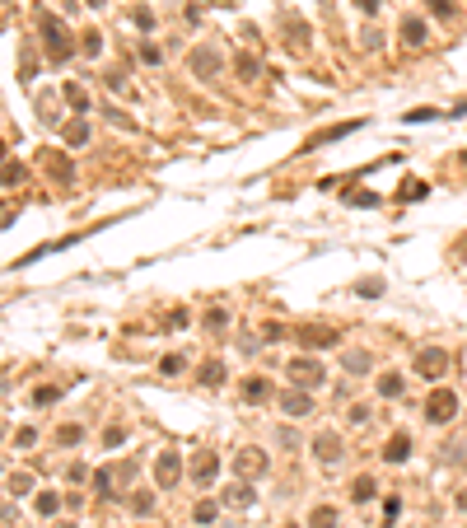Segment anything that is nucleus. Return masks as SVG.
<instances>
[{"mask_svg":"<svg viewBox=\"0 0 467 528\" xmlns=\"http://www.w3.org/2000/svg\"><path fill=\"white\" fill-rule=\"evenodd\" d=\"M38 28H43V47H47V57H52V61H66L70 52H75V43H70V33L61 28V19L43 14V19H38Z\"/></svg>","mask_w":467,"mask_h":528,"instance_id":"1","label":"nucleus"},{"mask_svg":"<svg viewBox=\"0 0 467 528\" xmlns=\"http://www.w3.org/2000/svg\"><path fill=\"white\" fill-rule=\"evenodd\" d=\"M285 374H290V383H295V388H309V393H313V388H323V379H327V370H323L313 356H295Z\"/></svg>","mask_w":467,"mask_h":528,"instance_id":"2","label":"nucleus"},{"mask_svg":"<svg viewBox=\"0 0 467 528\" xmlns=\"http://www.w3.org/2000/svg\"><path fill=\"white\" fill-rule=\"evenodd\" d=\"M458 416V393L454 388H434L430 397H425V421L430 426H444V421H454Z\"/></svg>","mask_w":467,"mask_h":528,"instance_id":"3","label":"nucleus"},{"mask_svg":"<svg viewBox=\"0 0 467 528\" xmlns=\"http://www.w3.org/2000/svg\"><path fill=\"white\" fill-rule=\"evenodd\" d=\"M416 374H421V379H430V383H439V379L449 374V351L425 346L421 356H416Z\"/></svg>","mask_w":467,"mask_h":528,"instance_id":"4","label":"nucleus"},{"mask_svg":"<svg viewBox=\"0 0 467 528\" xmlns=\"http://www.w3.org/2000/svg\"><path fill=\"white\" fill-rule=\"evenodd\" d=\"M187 70H192L197 79H215V75L224 70V57L215 52V47H197V52L187 57Z\"/></svg>","mask_w":467,"mask_h":528,"instance_id":"5","label":"nucleus"},{"mask_svg":"<svg viewBox=\"0 0 467 528\" xmlns=\"http://www.w3.org/2000/svg\"><path fill=\"white\" fill-rule=\"evenodd\" d=\"M276 402H280V412H285L290 421H304V416H313V397H309V388H290V393H280Z\"/></svg>","mask_w":467,"mask_h":528,"instance_id":"6","label":"nucleus"},{"mask_svg":"<svg viewBox=\"0 0 467 528\" xmlns=\"http://www.w3.org/2000/svg\"><path fill=\"white\" fill-rule=\"evenodd\" d=\"M178 477H182V453L178 449H164L155 458V482L159 486H178Z\"/></svg>","mask_w":467,"mask_h":528,"instance_id":"7","label":"nucleus"},{"mask_svg":"<svg viewBox=\"0 0 467 528\" xmlns=\"http://www.w3.org/2000/svg\"><path fill=\"white\" fill-rule=\"evenodd\" d=\"M351 131H360V122H336V126H323V131H313L309 141H304V155H313V150L332 145V141H341V136H351Z\"/></svg>","mask_w":467,"mask_h":528,"instance_id":"8","label":"nucleus"},{"mask_svg":"<svg viewBox=\"0 0 467 528\" xmlns=\"http://www.w3.org/2000/svg\"><path fill=\"white\" fill-rule=\"evenodd\" d=\"M295 341H300L304 351H323V346L336 341V332H332V327H318V323H304L300 332H295Z\"/></svg>","mask_w":467,"mask_h":528,"instance_id":"9","label":"nucleus"},{"mask_svg":"<svg viewBox=\"0 0 467 528\" xmlns=\"http://www.w3.org/2000/svg\"><path fill=\"white\" fill-rule=\"evenodd\" d=\"M215 472H220V453H215V449H201L197 458H192V482H197V486H211Z\"/></svg>","mask_w":467,"mask_h":528,"instance_id":"10","label":"nucleus"},{"mask_svg":"<svg viewBox=\"0 0 467 528\" xmlns=\"http://www.w3.org/2000/svg\"><path fill=\"white\" fill-rule=\"evenodd\" d=\"M402 43L412 47V52H421V47L430 43V23H425L421 14H407V19H402Z\"/></svg>","mask_w":467,"mask_h":528,"instance_id":"11","label":"nucleus"},{"mask_svg":"<svg viewBox=\"0 0 467 528\" xmlns=\"http://www.w3.org/2000/svg\"><path fill=\"white\" fill-rule=\"evenodd\" d=\"M234 472H238V477H262V472H267V453L262 449H238L234 453Z\"/></svg>","mask_w":467,"mask_h":528,"instance_id":"12","label":"nucleus"},{"mask_svg":"<svg viewBox=\"0 0 467 528\" xmlns=\"http://www.w3.org/2000/svg\"><path fill=\"white\" fill-rule=\"evenodd\" d=\"M313 453H318V463H336V458H341V439H336V430H323V435L313 439Z\"/></svg>","mask_w":467,"mask_h":528,"instance_id":"13","label":"nucleus"},{"mask_svg":"<svg viewBox=\"0 0 467 528\" xmlns=\"http://www.w3.org/2000/svg\"><path fill=\"white\" fill-rule=\"evenodd\" d=\"M407 458H412V435H392L388 449H383V463H392V468H397V463H407Z\"/></svg>","mask_w":467,"mask_h":528,"instance_id":"14","label":"nucleus"},{"mask_svg":"<svg viewBox=\"0 0 467 528\" xmlns=\"http://www.w3.org/2000/svg\"><path fill=\"white\" fill-rule=\"evenodd\" d=\"M341 370H346V374H369V370H374V356H369V351H346V356H341Z\"/></svg>","mask_w":467,"mask_h":528,"instance_id":"15","label":"nucleus"},{"mask_svg":"<svg viewBox=\"0 0 467 528\" xmlns=\"http://www.w3.org/2000/svg\"><path fill=\"white\" fill-rule=\"evenodd\" d=\"M253 500H257V491H253L248 482H234L229 491H224V505H234V510H248Z\"/></svg>","mask_w":467,"mask_h":528,"instance_id":"16","label":"nucleus"},{"mask_svg":"<svg viewBox=\"0 0 467 528\" xmlns=\"http://www.w3.org/2000/svg\"><path fill=\"white\" fill-rule=\"evenodd\" d=\"M61 94H66V103L75 108V117H79V113H89V94H84V84L66 79V84H61Z\"/></svg>","mask_w":467,"mask_h":528,"instance_id":"17","label":"nucleus"},{"mask_svg":"<svg viewBox=\"0 0 467 528\" xmlns=\"http://www.w3.org/2000/svg\"><path fill=\"white\" fill-rule=\"evenodd\" d=\"M243 397H248V402H271L276 388H271L267 379H243Z\"/></svg>","mask_w":467,"mask_h":528,"instance_id":"18","label":"nucleus"},{"mask_svg":"<svg viewBox=\"0 0 467 528\" xmlns=\"http://www.w3.org/2000/svg\"><path fill=\"white\" fill-rule=\"evenodd\" d=\"M336 524H341V519H336L332 505H318V510L309 515V528H336Z\"/></svg>","mask_w":467,"mask_h":528,"instance_id":"19","label":"nucleus"},{"mask_svg":"<svg viewBox=\"0 0 467 528\" xmlns=\"http://www.w3.org/2000/svg\"><path fill=\"white\" fill-rule=\"evenodd\" d=\"M378 393H383V397H402V393H407V379H402V374H383V379H378Z\"/></svg>","mask_w":467,"mask_h":528,"instance_id":"20","label":"nucleus"},{"mask_svg":"<svg viewBox=\"0 0 467 528\" xmlns=\"http://www.w3.org/2000/svg\"><path fill=\"white\" fill-rule=\"evenodd\" d=\"M285 43H290V47H309V23L285 19Z\"/></svg>","mask_w":467,"mask_h":528,"instance_id":"21","label":"nucleus"},{"mask_svg":"<svg viewBox=\"0 0 467 528\" xmlns=\"http://www.w3.org/2000/svg\"><path fill=\"white\" fill-rule=\"evenodd\" d=\"M201 383H206V388H215V383H224V365L220 360H206V365H201V374H197Z\"/></svg>","mask_w":467,"mask_h":528,"instance_id":"22","label":"nucleus"},{"mask_svg":"<svg viewBox=\"0 0 467 528\" xmlns=\"http://www.w3.org/2000/svg\"><path fill=\"white\" fill-rule=\"evenodd\" d=\"M234 70H238V79H257L262 61H257V57H248V52H243V57H234Z\"/></svg>","mask_w":467,"mask_h":528,"instance_id":"23","label":"nucleus"},{"mask_svg":"<svg viewBox=\"0 0 467 528\" xmlns=\"http://www.w3.org/2000/svg\"><path fill=\"white\" fill-rule=\"evenodd\" d=\"M66 145H70V150H75V145H89V126L79 122V117L66 126Z\"/></svg>","mask_w":467,"mask_h":528,"instance_id":"24","label":"nucleus"},{"mask_svg":"<svg viewBox=\"0 0 467 528\" xmlns=\"http://www.w3.org/2000/svg\"><path fill=\"white\" fill-rule=\"evenodd\" d=\"M79 439H84V426H61L56 430V444H61V449H75Z\"/></svg>","mask_w":467,"mask_h":528,"instance_id":"25","label":"nucleus"},{"mask_svg":"<svg viewBox=\"0 0 467 528\" xmlns=\"http://www.w3.org/2000/svg\"><path fill=\"white\" fill-rule=\"evenodd\" d=\"M369 495H374V477H356V482H351V500H356V505H365Z\"/></svg>","mask_w":467,"mask_h":528,"instance_id":"26","label":"nucleus"},{"mask_svg":"<svg viewBox=\"0 0 467 528\" xmlns=\"http://www.w3.org/2000/svg\"><path fill=\"white\" fill-rule=\"evenodd\" d=\"M346 206H356V211H374V206H378V192H351V197H346Z\"/></svg>","mask_w":467,"mask_h":528,"instance_id":"27","label":"nucleus"},{"mask_svg":"<svg viewBox=\"0 0 467 528\" xmlns=\"http://www.w3.org/2000/svg\"><path fill=\"white\" fill-rule=\"evenodd\" d=\"M192 519H197V524H215V519H220V505H215V500H201V505L192 510Z\"/></svg>","mask_w":467,"mask_h":528,"instance_id":"28","label":"nucleus"},{"mask_svg":"<svg viewBox=\"0 0 467 528\" xmlns=\"http://www.w3.org/2000/svg\"><path fill=\"white\" fill-rule=\"evenodd\" d=\"M23 178H28L23 164H5V169H0V187H14V182H23Z\"/></svg>","mask_w":467,"mask_h":528,"instance_id":"29","label":"nucleus"},{"mask_svg":"<svg viewBox=\"0 0 467 528\" xmlns=\"http://www.w3.org/2000/svg\"><path fill=\"white\" fill-rule=\"evenodd\" d=\"M61 510V495L56 491H38V515H56Z\"/></svg>","mask_w":467,"mask_h":528,"instance_id":"30","label":"nucleus"},{"mask_svg":"<svg viewBox=\"0 0 467 528\" xmlns=\"http://www.w3.org/2000/svg\"><path fill=\"white\" fill-rule=\"evenodd\" d=\"M430 14H434V19H454V14H458V0H430Z\"/></svg>","mask_w":467,"mask_h":528,"instance_id":"31","label":"nucleus"},{"mask_svg":"<svg viewBox=\"0 0 467 528\" xmlns=\"http://www.w3.org/2000/svg\"><path fill=\"white\" fill-rule=\"evenodd\" d=\"M150 510H155V495H150V491H136V495H131V515H150Z\"/></svg>","mask_w":467,"mask_h":528,"instance_id":"32","label":"nucleus"},{"mask_svg":"<svg viewBox=\"0 0 467 528\" xmlns=\"http://www.w3.org/2000/svg\"><path fill=\"white\" fill-rule=\"evenodd\" d=\"M117 444H126V426H108V430H103V449H117Z\"/></svg>","mask_w":467,"mask_h":528,"instance_id":"33","label":"nucleus"},{"mask_svg":"<svg viewBox=\"0 0 467 528\" xmlns=\"http://www.w3.org/2000/svg\"><path fill=\"white\" fill-rule=\"evenodd\" d=\"M33 491V477H28V472H14L10 477V495H28Z\"/></svg>","mask_w":467,"mask_h":528,"instance_id":"34","label":"nucleus"},{"mask_svg":"<svg viewBox=\"0 0 467 528\" xmlns=\"http://www.w3.org/2000/svg\"><path fill=\"white\" fill-rule=\"evenodd\" d=\"M224 327H229V314H224V309H211V314H206V332H224Z\"/></svg>","mask_w":467,"mask_h":528,"instance_id":"35","label":"nucleus"},{"mask_svg":"<svg viewBox=\"0 0 467 528\" xmlns=\"http://www.w3.org/2000/svg\"><path fill=\"white\" fill-rule=\"evenodd\" d=\"M425 182H402V202H425Z\"/></svg>","mask_w":467,"mask_h":528,"instance_id":"36","label":"nucleus"},{"mask_svg":"<svg viewBox=\"0 0 467 528\" xmlns=\"http://www.w3.org/2000/svg\"><path fill=\"white\" fill-rule=\"evenodd\" d=\"M356 295H365V299H378V295H383V281H356Z\"/></svg>","mask_w":467,"mask_h":528,"instance_id":"37","label":"nucleus"},{"mask_svg":"<svg viewBox=\"0 0 467 528\" xmlns=\"http://www.w3.org/2000/svg\"><path fill=\"white\" fill-rule=\"evenodd\" d=\"M79 52H84V57H99V52H103V33H84Z\"/></svg>","mask_w":467,"mask_h":528,"instance_id":"38","label":"nucleus"},{"mask_svg":"<svg viewBox=\"0 0 467 528\" xmlns=\"http://www.w3.org/2000/svg\"><path fill=\"white\" fill-rule=\"evenodd\" d=\"M89 482H94V491H103V495H108V491H112V472H108V468H99V472L89 477Z\"/></svg>","mask_w":467,"mask_h":528,"instance_id":"39","label":"nucleus"},{"mask_svg":"<svg viewBox=\"0 0 467 528\" xmlns=\"http://www.w3.org/2000/svg\"><path fill=\"white\" fill-rule=\"evenodd\" d=\"M56 397H61V388H38V393H33V407H52Z\"/></svg>","mask_w":467,"mask_h":528,"instance_id":"40","label":"nucleus"},{"mask_svg":"<svg viewBox=\"0 0 467 528\" xmlns=\"http://www.w3.org/2000/svg\"><path fill=\"white\" fill-rule=\"evenodd\" d=\"M14 444H19V449H33V444H38V430H33V426H23L19 435H14Z\"/></svg>","mask_w":467,"mask_h":528,"instance_id":"41","label":"nucleus"},{"mask_svg":"<svg viewBox=\"0 0 467 528\" xmlns=\"http://www.w3.org/2000/svg\"><path fill=\"white\" fill-rule=\"evenodd\" d=\"M159 57H164V52H159L155 43H141V61H145V66H159Z\"/></svg>","mask_w":467,"mask_h":528,"instance_id":"42","label":"nucleus"},{"mask_svg":"<svg viewBox=\"0 0 467 528\" xmlns=\"http://www.w3.org/2000/svg\"><path fill=\"white\" fill-rule=\"evenodd\" d=\"M182 365H187V360H182V356H164V360H159V374H178Z\"/></svg>","mask_w":467,"mask_h":528,"instance_id":"43","label":"nucleus"},{"mask_svg":"<svg viewBox=\"0 0 467 528\" xmlns=\"http://www.w3.org/2000/svg\"><path fill=\"white\" fill-rule=\"evenodd\" d=\"M47 164H52V173H56V178H61V182H70V164H66V159H61V155H52V159H47Z\"/></svg>","mask_w":467,"mask_h":528,"instance_id":"44","label":"nucleus"},{"mask_svg":"<svg viewBox=\"0 0 467 528\" xmlns=\"http://www.w3.org/2000/svg\"><path fill=\"white\" fill-rule=\"evenodd\" d=\"M397 515H402V500H397V495H388V500H383V519L397 524Z\"/></svg>","mask_w":467,"mask_h":528,"instance_id":"45","label":"nucleus"},{"mask_svg":"<svg viewBox=\"0 0 467 528\" xmlns=\"http://www.w3.org/2000/svg\"><path fill=\"white\" fill-rule=\"evenodd\" d=\"M262 341H267V346H271V341H285V327H280V323H267V327H262Z\"/></svg>","mask_w":467,"mask_h":528,"instance_id":"46","label":"nucleus"},{"mask_svg":"<svg viewBox=\"0 0 467 528\" xmlns=\"http://www.w3.org/2000/svg\"><path fill=\"white\" fill-rule=\"evenodd\" d=\"M66 477H70V486H79V482H89L94 472H89V468H79V463H70V472H66Z\"/></svg>","mask_w":467,"mask_h":528,"instance_id":"47","label":"nucleus"},{"mask_svg":"<svg viewBox=\"0 0 467 528\" xmlns=\"http://www.w3.org/2000/svg\"><path fill=\"white\" fill-rule=\"evenodd\" d=\"M131 19H136V28H155V14H150V10H136Z\"/></svg>","mask_w":467,"mask_h":528,"instance_id":"48","label":"nucleus"},{"mask_svg":"<svg viewBox=\"0 0 467 528\" xmlns=\"http://www.w3.org/2000/svg\"><path fill=\"white\" fill-rule=\"evenodd\" d=\"M356 10L360 14H378V10H383V0H356Z\"/></svg>","mask_w":467,"mask_h":528,"instance_id":"49","label":"nucleus"},{"mask_svg":"<svg viewBox=\"0 0 467 528\" xmlns=\"http://www.w3.org/2000/svg\"><path fill=\"white\" fill-rule=\"evenodd\" d=\"M103 79H108V89H112V94H126V89H131L122 75H103Z\"/></svg>","mask_w":467,"mask_h":528,"instance_id":"50","label":"nucleus"},{"mask_svg":"<svg viewBox=\"0 0 467 528\" xmlns=\"http://www.w3.org/2000/svg\"><path fill=\"white\" fill-rule=\"evenodd\" d=\"M351 421H356V426H365V421H369V407L356 402V407H351Z\"/></svg>","mask_w":467,"mask_h":528,"instance_id":"51","label":"nucleus"},{"mask_svg":"<svg viewBox=\"0 0 467 528\" xmlns=\"http://www.w3.org/2000/svg\"><path fill=\"white\" fill-rule=\"evenodd\" d=\"M168 327H187V309H173V314H168Z\"/></svg>","mask_w":467,"mask_h":528,"instance_id":"52","label":"nucleus"},{"mask_svg":"<svg viewBox=\"0 0 467 528\" xmlns=\"http://www.w3.org/2000/svg\"><path fill=\"white\" fill-rule=\"evenodd\" d=\"M434 108H416V113H407V122H430Z\"/></svg>","mask_w":467,"mask_h":528,"instance_id":"53","label":"nucleus"},{"mask_svg":"<svg viewBox=\"0 0 467 528\" xmlns=\"http://www.w3.org/2000/svg\"><path fill=\"white\" fill-rule=\"evenodd\" d=\"M458 510H463V515H467V491H458Z\"/></svg>","mask_w":467,"mask_h":528,"instance_id":"54","label":"nucleus"},{"mask_svg":"<svg viewBox=\"0 0 467 528\" xmlns=\"http://www.w3.org/2000/svg\"><path fill=\"white\" fill-rule=\"evenodd\" d=\"M449 117H467V103H458V108H454V113H449Z\"/></svg>","mask_w":467,"mask_h":528,"instance_id":"55","label":"nucleus"},{"mask_svg":"<svg viewBox=\"0 0 467 528\" xmlns=\"http://www.w3.org/2000/svg\"><path fill=\"white\" fill-rule=\"evenodd\" d=\"M463 164H467V155H463Z\"/></svg>","mask_w":467,"mask_h":528,"instance_id":"56","label":"nucleus"}]
</instances>
